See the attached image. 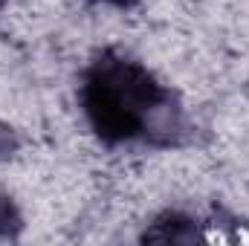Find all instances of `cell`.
Instances as JSON below:
<instances>
[{"instance_id": "obj_2", "label": "cell", "mask_w": 249, "mask_h": 246, "mask_svg": "<svg viewBox=\"0 0 249 246\" xmlns=\"http://www.w3.org/2000/svg\"><path fill=\"white\" fill-rule=\"evenodd\" d=\"M99 3H113V6H130L133 0H99Z\"/></svg>"}, {"instance_id": "obj_1", "label": "cell", "mask_w": 249, "mask_h": 246, "mask_svg": "<svg viewBox=\"0 0 249 246\" xmlns=\"http://www.w3.org/2000/svg\"><path fill=\"white\" fill-rule=\"evenodd\" d=\"M81 107L102 142L122 145L157 130L162 113L171 110V93L139 61L102 53L84 72Z\"/></svg>"}]
</instances>
